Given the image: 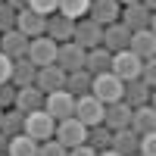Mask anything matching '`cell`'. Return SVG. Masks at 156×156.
Segmentation results:
<instances>
[{
  "instance_id": "6da1fadb",
  "label": "cell",
  "mask_w": 156,
  "mask_h": 156,
  "mask_svg": "<svg viewBox=\"0 0 156 156\" xmlns=\"http://www.w3.org/2000/svg\"><path fill=\"white\" fill-rule=\"evenodd\" d=\"M56 131V122L50 119L44 109H34V112H25V125H22V134H28L34 144H44L50 140Z\"/></svg>"
},
{
  "instance_id": "7a4b0ae2",
  "label": "cell",
  "mask_w": 156,
  "mask_h": 156,
  "mask_svg": "<svg viewBox=\"0 0 156 156\" xmlns=\"http://www.w3.org/2000/svg\"><path fill=\"white\" fill-rule=\"evenodd\" d=\"M122 87H125V81H119L112 72H100V75H94V81H90V94H94L103 106H109V103L122 100Z\"/></svg>"
},
{
  "instance_id": "3957f363",
  "label": "cell",
  "mask_w": 156,
  "mask_h": 156,
  "mask_svg": "<svg viewBox=\"0 0 156 156\" xmlns=\"http://www.w3.org/2000/svg\"><path fill=\"white\" fill-rule=\"evenodd\" d=\"M56 41H50L47 34H41V37H31L28 41V53H25V59L31 62L34 69H44V66H53L56 62Z\"/></svg>"
},
{
  "instance_id": "277c9868",
  "label": "cell",
  "mask_w": 156,
  "mask_h": 156,
  "mask_svg": "<svg viewBox=\"0 0 156 156\" xmlns=\"http://www.w3.org/2000/svg\"><path fill=\"white\" fill-rule=\"evenodd\" d=\"M84 137H87V128L81 125L72 115V119H62V122H56V131H53V140L56 144H62L66 150H72V147H81L84 144Z\"/></svg>"
},
{
  "instance_id": "5b68a950",
  "label": "cell",
  "mask_w": 156,
  "mask_h": 156,
  "mask_svg": "<svg viewBox=\"0 0 156 156\" xmlns=\"http://www.w3.org/2000/svg\"><path fill=\"white\" fill-rule=\"evenodd\" d=\"M140 62L131 50H119V53H112V62H109V72L119 78V81H134V78H140Z\"/></svg>"
},
{
  "instance_id": "8992f818",
  "label": "cell",
  "mask_w": 156,
  "mask_h": 156,
  "mask_svg": "<svg viewBox=\"0 0 156 156\" xmlns=\"http://www.w3.org/2000/svg\"><path fill=\"white\" fill-rule=\"evenodd\" d=\"M44 112H47L53 122L72 119V115H75V97H69L66 90H53V94L44 97Z\"/></svg>"
},
{
  "instance_id": "52a82bcc",
  "label": "cell",
  "mask_w": 156,
  "mask_h": 156,
  "mask_svg": "<svg viewBox=\"0 0 156 156\" xmlns=\"http://www.w3.org/2000/svg\"><path fill=\"white\" fill-rule=\"evenodd\" d=\"M119 22L125 25L128 31H144V28H156V19H153V12L150 9H144L140 3H131V6H122V12H119Z\"/></svg>"
},
{
  "instance_id": "ba28073f",
  "label": "cell",
  "mask_w": 156,
  "mask_h": 156,
  "mask_svg": "<svg viewBox=\"0 0 156 156\" xmlns=\"http://www.w3.org/2000/svg\"><path fill=\"white\" fill-rule=\"evenodd\" d=\"M72 44H78L81 50H94L103 44V28L97 22H90L87 16L75 22V31H72Z\"/></svg>"
},
{
  "instance_id": "9c48e42d",
  "label": "cell",
  "mask_w": 156,
  "mask_h": 156,
  "mask_svg": "<svg viewBox=\"0 0 156 156\" xmlns=\"http://www.w3.org/2000/svg\"><path fill=\"white\" fill-rule=\"evenodd\" d=\"M84 53H87V50H81L78 44L66 41V44L56 47V62H53V66L62 69L66 75H69V72H81V69H84Z\"/></svg>"
},
{
  "instance_id": "30bf717a",
  "label": "cell",
  "mask_w": 156,
  "mask_h": 156,
  "mask_svg": "<svg viewBox=\"0 0 156 156\" xmlns=\"http://www.w3.org/2000/svg\"><path fill=\"white\" fill-rule=\"evenodd\" d=\"M75 119L81 122L84 128H94L103 122V103L94 97V94H84L75 100Z\"/></svg>"
},
{
  "instance_id": "8fae6325",
  "label": "cell",
  "mask_w": 156,
  "mask_h": 156,
  "mask_svg": "<svg viewBox=\"0 0 156 156\" xmlns=\"http://www.w3.org/2000/svg\"><path fill=\"white\" fill-rule=\"evenodd\" d=\"M122 103H128L131 109H137V106H153V87H147L140 78L125 81V87H122Z\"/></svg>"
},
{
  "instance_id": "7c38bea8",
  "label": "cell",
  "mask_w": 156,
  "mask_h": 156,
  "mask_svg": "<svg viewBox=\"0 0 156 156\" xmlns=\"http://www.w3.org/2000/svg\"><path fill=\"white\" fill-rule=\"evenodd\" d=\"M119 12H122V6L115 3V0H90L87 19H90V22H97L100 28H106V25L119 22Z\"/></svg>"
},
{
  "instance_id": "4fadbf2b",
  "label": "cell",
  "mask_w": 156,
  "mask_h": 156,
  "mask_svg": "<svg viewBox=\"0 0 156 156\" xmlns=\"http://www.w3.org/2000/svg\"><path fill=\"white\" fill-rule=\"evenodd\" d=\"M128 50L140 59V62H147V59H156V34L150 28L144 31H131V41H128Z\"/></svg>"
},
{
  "instance_id": "5bb4252c",
  "label": "cell",
  "mask_w": 156,
  "mask_h": 156,
  "mask_svg": "<svg viewBox=\"0 0 156 156\" xmlns=\"http://www.w3.org/2000/svg\"><path fill=\"white\" fill-rule=\"evenodd\" d=\"M34 87L41 90V94H53V90H62L66 87V72L56 69V66H44V69H37L34 75Z\"/></svg>"
},
{
  "instance_id": "9a60e30c",
  "label": "cell",
  "mask_w": 156,
  "mask_h": 156,
  "mask_svg": "<svg viewBox=\"0 0 156 156\" xmlns=\"http://www.w3.org/2000/svg\"><path fill=\"white\" fill-rule=\"evenodd\" d=\"M16 31H22L28 41L31 37H41L47 31V16H37L31 9H19L16 12Z\"/></svg>"
},
{
  "instance_id": "2e32d148",
  "label": "cell",
  "mask_w": 156,
  "mask_h": 156,
  "mask_svg": "<svg viewBox=\"0 0 156 156\" xmlns=\"http://www.w3.org/2000/svg\"><path fill=\"white\" fill-rule=\"evenodd\" d=\"M0 53L3 56H9L12 62L16 59H25V53H28V37H25L22 31H3L0 34Z\"/></svg>"
},
{
  "instance_id": "e0dca14e",
  "label": "cell",
  "mask_w": 156,
  "mask_h": 156,
  "mask_svg": "<svg viewBox=\"0 0 156 156\" xmlns=\"http://www.w3.org/2000/svg\"><path fill=\"white\" fill-rule=\"evenodd\" d=\"M128 122H131V106L128 103H109V106H103V122L109 131H119V128H128Z\"/></svg>"
},
{
  "instance_id": "ac0fdd59",
  "label": "cell",
  "mask_w": 156,
  "mask_h": 156,
  "mask_svg": "<svg viewBox=\"0 0 156 156\" xmlns=\"http://www.w3.org/2000/svg\"><path fill=\"white\" fill-rule=\"evenodd\" d=\"M128 41H131V31L122 22H112V25L103 28V44L100 47H106L109 53H119V50H128Z\"/></svg>"
},
{
  "instance_id": "d6986e66",
  "label": "cell",
  "mask_w": 156,
  "mask_h": 156,
  "mask_svg": "<svg viewBox=\"0 0 156 156\" xmlns=\"http://www.w3.org/2000/svg\"><path fill=\"white\" fill-rule=\"evenodd\" d=\"M72 31H75V22L66 19V16H59V12H53V16H47V37L50 41H56V44H66L72 41Z\"/></svg>"
},
{
  "instance_id": "ffe728a7",
  "label": "cell",
  "mask_w": 156,
  "mask_h": 156,
  "mask_svg": "<svg viewBox=\"0 0 156 156\" xmlns=\"http://www.w3.org/2000/svg\"><path fill=\"white\" fill-rule=\"evenodd\" d=\"M128 128L140 137V134H153L156 131V109L153 106H137L131 109V122H128Z\"/></svg>"
},
{
  "instance_id": "44dd1931",
  "label": "cell",
  "mask_w": 156,
  "mask_h": 156,
  "mask_svg": "<svg viewBox=\"0 0 156 156\" xmlns=\"http://www.w3.org/2000/svg\"><path fill=\"white\" fill-rule=\"evenodd\" d=\"M109 150H115L119 156H134L137 153V134L131 131V128H119V131H112Z\"/></svg>"
},
{
  "instance_id": "7402d4cb",
  "label": "cell",
  "mask_w": 156,
  "mask_h": 156,
  "mask_svg": "<svg viewBox=\"0 0 156 156\" xmlns=\"http://www.w3.org/2000/svg\"><path fill=\"white\" fill-rule=\"evenodd\" d=\"M109 62H112V53L106 47H94L84 53V72L87 75H100V72H109Z\"/></svg>"
},
{
  "instance_id": "603a6c76",
  "label": "cell",
  "mask_w": 156,
  "mask_h": 156,
  "mask_svg": "<svg viewBox=\"0 0 156 156\" xmlns=\"http://www.w3.org/2000/svg\"><path fill=\"white\" fill-rule=\"evenodd\" d=\"M34 75H37V69L31 66L28 59H16V62H12V72H9V84L16 87V90L31 87L34 84Z\"/></svg>"
},
{
  "instance_id": "cb8c5ba5",
  "label": "cell",
  "mask_w": 156,
  "mask_h": 156,
  "mask_svg": "<svg viewBox=\"0 0 156 156\" xmlns=\"http://www.w3.org/2000/svg\"><path fill=\"white\" fill-rule=\"evenodd\" d=\"M16 109H19V112H34V109H44V94H41V90H37L34 84H31V87L16 90Z\"/></svg>"
},
{
  "instance_id": "d4e9b609",
  "label": "cell",
  "mask_w": 156,
  "mask_h": 156,
  "mask_svg": "<svg viewBox=\"0 0 156 156\" xmlns=\"http://www.w3.org/2000/svg\"><path fill=\"white\" fill-rule=\"evenodd\" d=\"M90 81H94V75H87L84 69L81 72H69L66 75V87H62V90H66V94L69 97H84V94H90Z\"/></svg>"
},
{
  "instance_id": "484cf974",
  "label": "cell",
  "mask_w": 156,
  "mask_h": 156,
  "mask_svg": "<svg viewBox=\"0 0 156 156\" xmlns=\"http://www.w3.org/2000/svg\"><path fill=\"white\" fill-rule=\"evenodd\" d=\"M22 125H25V112H19L16 106H12V109H3L0 134H6V137H16V134H22Z\"/></svg>"
},
{
  "instance_id": "4316f807",
  "label": "cell",
  "mask_w": 156,
  "mask_h": 156,
  "mask_svg": "<svg viewBox=\"0 0 156 156\" xmlns=\"http://www.w3.org/2000/svg\"><path fill=\"white\" fill-rule=\"evenodd\" d=\"M87 9H90V0H59V6H56L59 16H66V19H72V22L84 19Z\"/></svg>"
},
{
  "instance_id": "83f0119b",
  "label": "cell",
  "mask_w": 156,
  "mask_h": 156,
  "mask_svg": "<svg viewBox=\"0 0 156 156\" xmlns=\"http://www.w3.org/2000/svg\"><path fill=\"white\" fill-rule=\"evenodd\" d=\"M6 156H37V144L28 134H16V137H9Z\"/></svg>"
},
{
  "instance_id": "f1b7e54d",
  "label": "cell",
  "mask_w": 156,
  "mask_h": 156,
  "mask_svg": "<svg viewBox=\"0 0 156 156\" xmlns=\"http://www.w3.org/2000/svg\"><path fill=\"white\" fill-rule=\"evenodd\" d=\"M109 137H112V131L106 125H94V128H87V137H84V144L90 147V150H109Z\"/></svg>"
},
{
  "instance_id": "f546056e",
  "label": "cell",
  "mask_w": 156,
  "mask_h": 156,
  "mask_svg": "<svg viewBox=\"0 0 156 156\" xmlns=\"http://www.w3.org/2000/svg\"><path fill=\"white\" fill-rule=\"evenodd\" d=\"M56 6H59V0H28V6H25V9L37 12V16H53Z\"/></svg>"
},
{
  "instance_id": "4dcf8cb0",
  "label": "cell",
  "mask_w": 156,
  "mask_h": 156,
  "mask_svg": "<svg viewBox=\"0 0 156 156\" xmlns=\"http://www.w3.org/2000/svg\"><path fill=\"white\" fill-rule=\"evenodd\" d=\"M37 156H69V150L50 137V140H44V144H37Z\"/></svg>"
},
{
  "instance_id": "1f68e13d",
  "label": "cell",
  "mask_w": 156,
  "mask_h": 156,
  "mask_svg": "<svg viewBox=\"0 0 156 156\" xmlns=\"http://www.w3.org/2000/svg\"><path fill=\"white\" fill-rule=\"evenodd\" d=\"M12 28H16V9L6 6V3H0V34L12 31Z\"/></svg>"
},
{
  "instance_id": "d6a6232c",
  "label": "cell",
  "mask_w": 156,
  "mask_h": 156,
  "mask_svg": "<svg viewBox=\"0 0 156 156\" xmlns=\"http://www.w3.org/2000/svg\"><path fill=\"white\" fill-rule=\"evenodd\" d=\"M137 156H156V131L137 137Z\"/></svg>"
},
{
  "instance_id": "836d02e7",
  "label": "cell",
  "mask_w": 156,
  "mask_h": 156,
  "mask_svg": "<svg viewBox=\"0 0 156 156\" xmlns=\"http://www.w3.org/2000/svg\"><path fill=\"white\" fill-rule=\"evenodd\" d=\"M12 106H16V87L3 81L0 84V109H12Z\"/></svg>"
},
{
  "instance_id": "e575fe53",
  "label": "cell",
  "mask_w": 156,
  "mask_h": 156,
  "mask_svg": "<svg viewBox=\"0 0 156 156\" xmlns=\"http://www.w3.org/2000/svg\"><path fill=\"white\" fill-rule=\"evenodd\" d=\"M140 81H144L147 87L156 84V59H147L144 66H140Z\"/></svg>"
},
{
  "instance_id": "d590c367",
  "label": "cell",
  "mask_w": 156,
  "mask_h": 156,
  "mask_svg": "<svg viewBox=\"0 0 156 156\" xmlns=\"http://www.w3.org/2000/svg\"><path fill=\"white\" fill-rule=\"evenodd\" d=\"M9 72H12V59L0 53V84H3V81H9Z\"/></svg>"
},
{
  "instance_id": "8d00e7d4",
  "label": "cell",
  "mask_w": 156,
  "mask_h": 156,
  "mask_svg": "<svg viewBox=\"0 0 156 156\" xmlns=\"http://www.w3.org/2000/svg\"><path fill=\"white\" fill-rule=\"evenodd\" d=\"M69 156H97V150H90L87 144H81V147H72Z\"/></svg>"
},
{
  "instance_id": "74e56055",
  "label": "cell",
  "mask_w": 156,
  "mask_h": 156,
  "mask_svg": "<svg viewBox=\"0 0 156 156\" xmlns=\"http://www.w3.org/2000/svg\"><path fill=\"white\" fill-rule=\"evenodd\" d=\"M3 3H6V6H12V9L19 12V9H25V6H28V0H3Z\"/></svg>"
},
{
  "instance_id": "f35d334b",
  "label": "cell",
  "mask_w": 156,
  "mask_h": 156,
  "mask_svg": "<svg viewBox=\"0 0 156 156\" xmlns=\"http://www.w3.org/2000/svg\"><path fill=\"white\" fill-rule=\"evenodd\" d=\"M6 147H9V137L0 134V156H6Z\"/></svg>"
},
{
  "instance_id": "ab89813d",
  "label": "cell",
  "mask_w": 156,
  "mask_h": 156,
  "mask_svg": "<svg viewBox=\"0 0 156 156\" xmlns=\"http://www.w3.org/2000/svg\"><path fill=\"white\" fill-rule=\"evenodd\" d=\"M140 6H144V9H150V12H153V6H156V0H140Z\"/></svg>"
},
{
  "instance_id": "60d3db41",
  "label": "cell",
  "mask_w": 156,
  "mask_h": 156,
  "mask_svg": "<svg viewBox=\"0 0 156 156\" xmlns=\"http://www.w3.org/2000/svg\"><path fill=\"white\" fill-rule=\"evenodd\" d=\"M97 156H119V153H115V150H100Z\"/></svg>"
},
{
  "instance_id": "b9f144b4",
  "label": "cell",
  "mask_w": 156,
  "mask_h": 156,
  "mask_svg": "<svg viewBox=\"0 0 156 156\" xmlns=\"http://www.w3.org/2000/svg\"><path fill=\"white\" fill-rule=\"evenodd\" d=\"M115 3H122V6H131V3H140V0H115Z\"/></svg>"
},
{
  "instance_id": "7bdbcfd3",
  "label": "cell",
  "mask_w": 156,
  "mask_h": 156,
  "mask_svg": "<svg viewBox=\"0 0 156 156\" xmlns=\"http://www.w3.org/2000/svg\"><path fill=\"white\" fill-rule=\"evenodd\" d=\"M0 122H3V109H0Z\"/></svg>"
},
{
  "instance_id": "ee69618b",
  "label": "cell",
  "mask_w": 156,
  "mask_h": 156,
  "mask_svg": "<svg viewBox=\"0 0 156 156\" xmlns=\"http://www.w3.org/2000/svg\"><path fill=\"white\" fill-rule=\"evenodd\" d=\"M0 3H3V0H0Z\"/></svg>"
},
{
  "instance_id": "f6af8a7d",
  "label": "cell",
  "mask_w": 156,
  "mask_h": 156,
  "mask_svg": "<svg viewBox=\"0 0 156 156\" xmlns=\"http://www.w3.org/2000/svg\"><path fill=\"white\" fill-rule=\"evenodd\" d=\"M134 156H137V153H134Z\"/></svg>"
}]
</instances>
